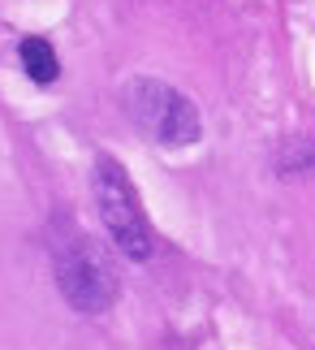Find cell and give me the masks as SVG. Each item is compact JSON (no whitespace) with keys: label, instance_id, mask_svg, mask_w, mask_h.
I'll list each match as a JSON object with an SVG mask.
<instances>
[{"label":"cell","instance_id":"6da1fadb","mask_svg":"<svg viewBox=\"0 0 315 350\" xmlns=\"http://www.w3.org/2000/svg\"><path fill=\"white\" fill-rule=\"evenodd\" d=\"M52 268L65 303L82 316H104L117 299V268L100 238L70 230V238L52 242Z\"/></svg>","mask_w":315,"mask_h":350},{"label":"cell","instance_id":"7a4b0ae2","mask_svg":"<svg viewBox=\"0 0 315 350\" xmlns=\"http://www.w3.org/2000/svg\"><path fill=\"white\" fill-rule=\"evenodd\" d=\"M91 195H95V208H100V221L113 247L130 260H152L156 251V238H152V221L143 212V199L134 191L130 173L117 165L113 156H100L95 160V173H91Z\"/></svg>","mask_w":315,"mask_h":350},{"label":"cell","instance_id":"3957f363","mask_svg":"<svg viewBox=\"0 0 315 350\" xmlns=\"http://www.w3.org/2000/svg\"><path fill=\"white\" fill-rule=\"evenodd\" d=\"M126 117L139 126L143 134H152L164 147H182L199 139V113L182 91H173L160 78H130L121 91Z\"/></svg>","mask_w":315,"mask_h":350},{"label":"cell","instance_id":"277c9868","mask_svg":"<svg viewBox=\"0 0 315 350\" xmlns=\"http://www.w3.org/2000/svg\"><path fill=\"white\" fill-rule=\"evenodd\" d=\"M18 57H22V70L35 78V83H57V74H61V65H57V52H52V44L48 39H39V35H31V39H22V48H18Z\"/></svg>","mask_w":315,"mask_h":350}]
</instances>
